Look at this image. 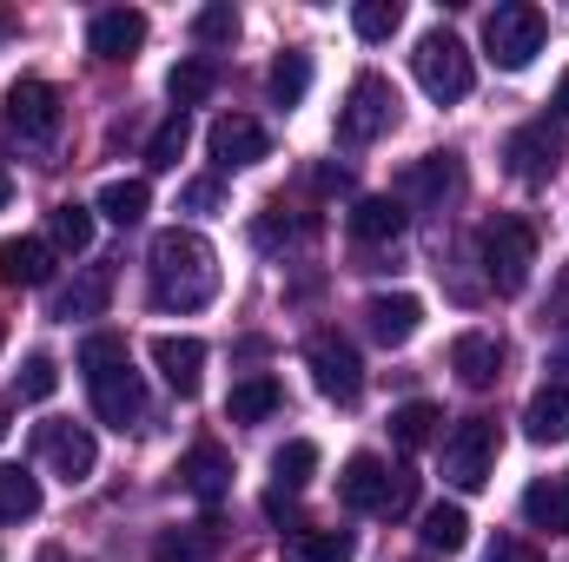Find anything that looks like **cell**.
<instances>
[{"instance_id": "8d00e7d4", "label": "cell", "mask_w": 569, "mask_h": 562, "mask_svg": "<svg viewBox=\"0 0 569 562\" xmlns=\"http://www.w3.org/2000/svg\"><path fill=\"white\" fill-rule=\"evenodd\" d=\"M398 27H405V7H398V0H358V7H351V33L371 40V47L391 40Z\"/></svg>"}, {"instance_id": "1f68e13d", "label": "cell", "mask_w": 569, "mask_h": 562, "mask_svg": "<svg viewBox=\"0 0 569 562\" xmlns=\"http://www.w3.org/2000/svg\"><path fill=\"white\" fill-rule=\"evenodd\" d=\"M351 556H358L351 530H298L284 543V562H351Z\"/></svg>"}, {"instance_id": "f6af8a7d", "label": "cell", "mask_w": 569, "mask_h": 562, "mask_svg": "<svg viewBox=\"0 0 569 562\" xmlns=\"http://www.w3.org/2000/svg\"><path fill=\"white\" fill-rule=\"evenodd\" d=\"M7 199H13V179H7V172H0V205H7Z\"/></svg>"}, {"instance_id": "8992f818", "label": "cell", "mask_w": 569, "mask_h": 562, "mask_svg": "<svg viewBox=\"0 0 569 562\" xmlns=\"http://www.w3.org/2000/svg\"><path fill=\"white\" fill-rule=\"evenodd\" d=\"M391 127H398V87L385 73H358L351 93H345V107H338V140L371 145V140H385Z\"/></svg>"}, {"instance_id": "d6986e66", "label": "cell", "mask_w": 569, "mask_h": 562, "mask_svg": "<svg viewBox=\"0 0 569 562\" xmlns=\"http://www.w3.org/2000/svg\"><path fill=\"white\" fill-rule=\"evenodd\" d=\"M152 364L179 398H199V384H206V344L199 338H172V331L152 338Z\"/></svg>"}, {"instance_id": "9c48e42d", "label": "cell", "mask_w": 569, "mask_h": 562, "mask_svg": "<svg viewBox=\"0 0 569 562\" xmlns=\"http://www.w3.org/2000/svg\"><path fill=\"white\" fill-rule=\"evenodd\" d=\"M305 358H311V384H318L331 404H358V398H365V364H358L351 338H338V331H318Z\"/></svg>"}, {"instance_id": "d4e9b609", "label": "cell", "mask_w": 569, "mask_h": 562, "mask_svg": "<svg viewBox=\"0 0 569 562\" xmlns=\"http://www.w3.org/2000/svg\"><path fill=\"white\" fill-rule=\"evenodd\" d=\"M53 245L47 239H0V284H47Z\"/></svg>"}, {"instance_id": "d6a6232c", "label": "cell", "mask_w": 569, "mask_h": 562, "mask_svg": "<svg viewBox=\"0 0 569 562\" xmlns=\"http://www.w3.org/2000/svg\"><path fill=\"white\" fill-rule=\"evenodd\" d=\"M437 423H443V411L425 404V398H411V404L391 411V443H398V450H425L430 436H437Z\"/></svg>"}, {"instance_id": "ac0fdd59", "label": "cell", "mask_w": 569, "mask_h": 562, "mask_svg": "<svg viewBox=\"0 0 569 562\" xmlns=\"http://www.w3.org/2000/svg\"><path fill=\"white\" fill-rule=\"evenodd\" d=\"M503 358H510V351H503L497 331H463V338L450 344V371H457L470 391H490V384L503 378Z\"/></svg>"}, {"instance_id": "603a6c76", "label": "cell", "mask_w": 569, "mask_h": 562, "mask_svg": "<svg viewBox=\"0 0 569 562\" xmlns=\"http://www.w3.org/2000/svg\"><path fill=\"white\" fill-rule=\"evenodd\" d=\"M523 436L530 443H569V384H543L523 404Z\"/></svg>"}, {"instance_id": "7402d4cb", "label": "cell", "mask_w": 569, "mask_h": 562, "mask_svg": "<svg viewBox=\"0 0 569 562\" xmlns=\"http://www.w3.org/2000/svg\"><path fill=\"white\" fill-rule=\"evenodd\" d=\"M284 411V384L279 378H266V371H252V378H239L232 391H226V418L232 423H266Z\"/></svg>"}, {"instance_id": "e0dca14e", "label": "cell", "mask_w": 569, "mask_h": 562, "mask_svg": "<svg viewBox=\"0 0 569 562\" xmlns=\"http://www.w3.org/2000/svg\"><path fill=\"white\" fill-rule=\"evenodd\" d=\"M179 483H186L206 510H212V503H226V490H232V450H226V443H212V436H206V443H192V450H186V463H179Z\"/></svg>"}, {"instance_id": "ba28073f", "label": "cell", "mask_w": 569, "mask_h": 562, "mask_svg": "<svg viewBox=\"0 0 569 562\" xmlns=\"http://www.w3.org/2000/svg\"><path fill=\"white\" fill-rule=\"evenodd\" d=\"M33 450H40V463H47L60 483H87V476H93V463H100L93 430H87V423H67V418L40 423V430H33Z\"/></svg>"}, {"instance_id": "8fae6325", "label": "cell", "mask_w": 569, "mask_h": 562, "mask_svg": "<svg viewBox=\"0 0 569 562\" xmlns=\"http://www.w3.org/2000/svg\"><path fill=\"white\" fill-rule=\"evenodd\" d=\"M563 152L569 145L550 120H530V127H517V133L503 140V165H510V179H523V185H550L557 165H563Z\"/></svg>"}, {"instance_id": "9a60e30c", "label": "cell", "mask_w": 569, "mask_h": 562, "mask_svg": "<svg viewBox=\"0 0 569 562\" xmlns=\"http://www.w3.org/2000/svg\"><path fill=\"white\" fill-rule=\"evenodd\" d=\"M365 331H371L385 351L411 344V338L425 331V298H411V291H378V298L365 304Z\"/></svg>"}, {"instance_id": "7a4b0ae2", "label": "cell", "mask_w": 569, "mask_h": 562, "mask_svg": "<svg viewBox=\"0 0 569 562\" xmlns=\"http://www.w3.org/2000/svg\"><path fill=\"white\" fill-rule=\"evenodd\" d=\"M80 371L93 391V418L107 430H133L146 418V378L133 371V351L120 331H87L80 338Z\"/></svg>"}, {"instance_id": "2e32d148", "label": "cell", "mask_w": 569, "mask_h": 562, "mask_svg": "<svg viewBox=\"0 0 569 562\" xmlns=\"http://www.w3.org/2000/svg\"><path fill=\"white\" fill-rule=\"evenodd\" d=\"M146 47V13L140 7H107V13H93V27H87V53L93 60H133Z\"/></svg>"}, {"instance_id": "4fadbf2b", "label": "cell", "mask_w": 569, "mask_h": 562, "mask_svg": "<svg viewBox=\"0 0 569 562\" xmlns=\"http://www.w3.org/2000/svg\"><path fill=\"white\" fill-rule=\"evenodd\" d=\"M338 503L358 510V516H391V463L371 456V450H358L345 463V476H338Z\"/></svg>"}, {"instance_id": "4dcf8cb0", "label": "cell", "mask_w": 569, "mask_h": 562, "mask_svg": "<svg viewBox=\"0 0 569 562\" xmlns=\"http://www.w3.org/2000/svg\"><path fill=\"white\" fill-rule=\"evenodd\" d=\"M212 550H219V530L212 523H186V530H159L152 562H212Z\"/></svg>"}, {"instance_id": "bcb514c9", "label": "cell", "mask_w": 569, "mask_h": 562, "mask_svg": "<svg viewBox=\"0 0 569 562\" xmlns=\"http://www.w3.org/2000/svg\"><path fill=\"white\" fill-rule=\"evenodd\" d=\"M40 562H67V556H60V550H40Z\"/></svg>"}, {"instance_id": "60d3db41", "label": "cell", "mask_w": 569, "mask_h": 562, "mask_svg": "<svg viewBox=\"0 0 569 562\" xmlns=\"http://www.w3.org/2000/svg\"><path fill=\"white\" fill-rule=\"evenodd\" d=\"M219 199H226V185H219V179H186V192H179V205H186V212H212Z\"/></svg>"}, {"instance_id": "7c38bea8", "label": "cell", "mask_w": 569, "mask_h": 562, "mask_svg": "<svg viewBox=\"0 0 569 562\" xmlns=\"http://www.w3.org/2000/svg\"><path fill=\"white\" fill-rule=\"evenodd\" d=\"M206 152H212L219 172H246V165H259V159L272 152V133H266L259 120H246V113H226V120H212Z\"/></svg>"}, {"instance_id": "b9f144b4", "label": "cell", "mask_w": 569, "mask_h": 562, "mask_svg": "<svg viewBox=\"0 0 569 562\" xmlns=\"http://www.w3.org/2000/svg\"><path fill=\"white\" fill-rule=\"evenodd\" d=\"M411 496H418V476H411V470H391V516H405Z\"/></svg>"}, {"instance_id": "74e56055", "label": "cell", "mask_w": 569, "mask_h": 562, "mask_svg": "<svg viewBox=\"0 0 569 562\" xmlns=\"http://www.w3.org/2000/svg\"><path fill=\"white\" fill-rule=\"evenodd\" d=\"M53 391H60V364H53L47 351H33V358L13 371V398H20V404H47Z\"/></svg>"}, {"instance_id": "30bf717a", "label": "cell", "mask_w": 569, "mask_h": 562, "mask_svg": "<svg viewBox=\"0 0 569 562\" xmlns=\"http://www.w3.org/2000/svg\"><path fill=\"white\" fill-rule=\"evenodd\" d=\"M60 120H67V100H60L53 80H13V87H7V127H13L20 140L47 145L60 133Z\"/></svg>"}, {"instance_id": "cb8c5ba5", "label": "cell", "mask_w": 569, "mask_h": 562, "mask_svg": "<svg viewBox=\"0 0 569 562\" xmlns=\"http://www.w3.org/2000/svg\"><path fill=\"white\" fill-rule=\"evenodd\" d=\"M93 232H100V212H93V205L60 199V205L47 212V245H53V252H67V259H80V252L93 245Z\"/></svg>"}, {"instance_id": "836d02e7", "label": "cell", "mask_w": 569, "mask_h": 562, "mask_svg": "<svg viewBox=\"0 0 569 562\" xmlns=\"http://www.w3.org/2000/svg\"><path fill=\"white\" fill-rule=\"evenodd\" d=\"M266 87H272V107H298L305 93H311V53H279L272 60V73H266Z\"/></svg>"}, {"instance_id": "52a82bcc", "label": "cell", "mask_w": 569, "mask_h": 562, "mask_svg": "<svg viewBox=\"0 0 569 562\" xmlns=\"http://www.w3.org/2000/svg\"><path fill=\"white\" fill-rule=\"evenodd\" d=\"M490 470H497V423L490 418H463L443 430V483L450 490H483L490 483Z\"/></svg>"}, {"instance_id": "e575fe53", "label": "cell", "mask_w": 569, "mask_h": 562, "mask_svg": "<svg viewBox=\"0 0 569 562\" xmlns=\"http://www.w3.org/2000/svg\"><path fill=\"white\" fill-rule=\"evenodd\" d=\"M192 40H199L206 53L232 47V40H239V7H232V0H212V7H199V13H192Z\"/></svg>"}, {"instance_id": "3957f363", "label": "cell", "mask_w": 569, "mask_h": 562, "mask_svg": "<svg viewBox=\"0 0 569 562\" xmlns=\"http://www.w3.org/2000/svg\"><path fill=\"white\" fill-rule=\"evenodd\" d=\"M477 259H483V284H490V291L517 298V291L530 284V272H537V225L517 219V212L483 219V232H477Z\"/></svg>"}, {"instance_id": "5b68a950", "label": "cell", "mask_w": 569, "mask_h": 562, "mask_svg": "<svg viewBox=\"0 0 569 562\" xmlns=\"http://www.w3.org/2000/svg\"><path fill=\"white\" fill-rule=\"evenodd\" d=\"M411 67H418V87H425L437 107L470 100V87H477V67H470L463 40H457L450 27H430L425 40H418V53H411Z\"/></svg>"}, {"instance_id": "c3c4849f", "label": "cell", "mask_w": 569, "mask_h": 562, "mask_svg": "<svg viewBox=\"0 0 569 562\" xmlns=\"http://www.w3.org/2000/svg\"><path fill=\"white\" fill-rule=\"evenodd\" d=\"M563 483H569V476H563Z\"/></svg>"}, {"instance_id": "83f0119b", "label": "cell", "mask_w": 569, "mask_h": 562, "mask_svg": "<svg viewBox=\"0 0 569 562\" xmlns=\"http://www.w3.org/2000/svg\"><path fill=\"white\" fill-rule=\"evenodd\" d=\"M146 205H152L146 179H107V185H100V199H93V212H100L107 225H140Z\"/></svg>"}, {"instance_id": "4316f807", "label": "cell", "mask_w": 569, "mask_h": 562, "mask_svg": "<svg viewBox=\"0 0 569 562\" xmlns=\"http://www.w3.org/2000/svg\"><path fill=\"white\" fill-rule=\"evenodd\" d=\"M212 87H219V67H212L206 53H192V60H179V67L166 73L172 113H186V107H206V100H212Z\"/></svg>"}, {"instance_id": "f35d334b", "label": "cell", "mask_w": 569, "mask_h": 562, "mask_svg": "<svg viewBox=\"0 0 569 562\" xmlns=\"http://www.w3.org/2000/svg\"><path fill=\"white\" fill-rule=\"evenodd\" d=\"M186 140H192V120H186V113H166L159 133L146 140V165H152V172H172L179 152H186Z\"/></svg>"}, {"instance_id": "5bb4252c", "label": "cell", "mask_w": 569, "mask_h": 562, "mask_svg": "<svg viewBox=\"0 0 569 562\" xmlns=\"http://www.w3.org/2000/svg\"><path fill=\"white\" fill-rule=\"evenodd\" d=\"M463 185V165H457V152H425V159H411L405 172H398V205H443L450 192Z\"/></svg>"}, {"instance_id": "484cf974", "label": "cell", "mask_w": 569, "mask_h": 562, "mask_svg": "<svg viewBox=\"0 0 569 562\" xmlns=\"http://www.w3.org/2000/svg\"><path fill=\"white\" fill-rule=\"evenodd\" d=\"M523 523L530 530H550V536H569V483L563 476H537L523 490Z\"/></svg>"}, {"instance_id": "f546056e", "label": "cell", "mask_w": 569, "mask_h": 562, "mask_svg": "<svg viewBox=\"0 0 569 562\" xmlns=\"http://www.w3.org/2000/svg\"><path fill=\"white\" fill-rule=\"evenodd\" d=\"M33 516H40V476L0 463V523H33Z\"/></svg>"}, {"instance_id": "44dd1931", "label": "cell", "mask_w": 569, "mask_h": 562, "mask_svg": "<svg viewBox=\"0 0 569 562\" xmlns=\"http://www.w3.org/2000/svg\"><path fill=\"white\" fill-rule=\"evenodd\" d=\"M405 205L398 199H358L351 212H345V232L358 239V245H391V239H405Z\"/></svg>"}, {"instance_id": "f1b7e54d", "label": "cell", "mask_w": 569, "mask_h": 562, "mask_svg": "<svg viewBox=\"0 0 569 562\" xmlns=\"http://www.w3.org/2000/svg\"><path fill=\"white\" fill-rule=\"evenodd\" d=\"M418 536H425V550H437V556H457V550L470 543V516H463V503H430L425 523H418Z\"/></svg>"}, {"instance_id": "6da1fadb", "label": "cell", "mask_w": 569, "mask_h": 562, "mask_svg": "<svg viewBox=\"0 0 569 562\" xmlns=\"http://www.w3.org/2000/svg\"><path fill=\"white\" fill-rule=\"evenodd\" d=\"M146 279H152V304H159V311H206L212 291H219V252H212L199 232L172 225V232L152 239Z\"/></svg>"}, {"instance_id": "7dc6e473", "label": "cell", "mask_w": 569, "mask_h": 562, "mask_svg": "<svg viewBox=\"0 0 569 562\" xmlns=\"http://www.w3.org/2000/svg\"><path fill=\"white\" fill-rule=\"evenodd\" d=\"M0 443H7V411H0Z\"/></svg>"}, {"instance_id": "277c9868", "label": "cell", "mask_w": 569, "mask_h": 562, "mask_svg": "<svg viewBox=\"0 0 569 562\" xmlns=\"http://www.w3.org/2000/svg\"><path fill=\"white\" fill-rule=\"evenodd\" d=\"M543 40H550V20H543V7H530V0H503V7L483 20V53H490L503 73H523V67L543 53Z\"/></svg>"}, {"instance_id": "ffe728a7", "label": "cell", "mask_w": 569, "mask_h": 562, "mask_svg": "<svg viewBox=\"0 0 569 562\" xmlns=\"http://www.w3.org/2000/svg\"><path fill=\"white\" fill-rule=\"evenodd\" d=\"M107 298H113V265H80L73 284L53 291V318H60V324H73V318H100Z\"/></svg>"}, {"instance_id": "ee69618b", "label": "cell", "mask_w": 569, "mask_h": 562, "mask_svg": "<svg viewBox=\"0 0 569 562\" xmlns=\"http://www.w3.org/2000/svg\"><path fill=\"white\" fill-rule=\"evenodd\" d=\"M550 107H557V120H569V73L557 80V93H550Z\"/></svg>"}, {"instance_id": "7bdbcfd3", "label": "cell", "mask_w": 569, "mask_h": 562, "mask_svg": "<svg viewBox=\"0 0 569 562\" xmlns=\"http://www.w3.org/2000/svg\"><path fill=\"white\" fill-rule=\"evenodd\" d=\"M550 371H557V384H569V324L557 331V344H550Z\"/></svg>"}, {"instance_id": "d590c367", "label": "cell", "mask_w": 569, "mask_h": 562, "mask_svg": "<svg viewBox=\"0 0 569 562\" xmlns=\"http://www.w3.org/2000/svg\"><path fill=\"white\" fill-rule=\"evenodd\" d=\"M311 470H318V443H311V436L279 443V456H272V483H279V490H305Z\"/></svg>"}, {"instance_id": "ab89813d", "label": "cell", "mask_w": 569, "mask_h": 562, "mask_svg": "<svg viewBox=\"0 0 569 562\" xmlns=\"http://www.w3.org/2000/svg\"><path fill=\"white\" fill-rule=\"evenodd\" d=\"M483 562H543V550H537L530 536H490Z\"/></svg>"}]
</instances>
